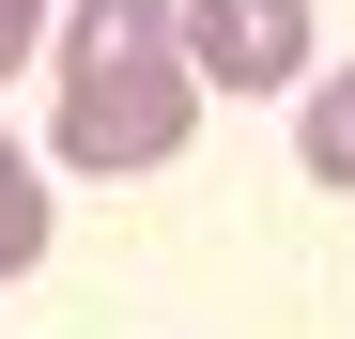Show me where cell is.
I'll return each instance as SVG.
<instances>
[{
	"mask_svg": "<svg viewBox=\"0 0 355 339\" xmlns=\"http://www.w3.org/2000/svg\"><path fill=\"white\" fill-rule=\"evenodd\" d=\"M46 62H62V170H170L186 154L201 77H186L170 0H78Z\"/></svg>",
	"mask_w": 355,
	"mask_h": 339,
	"instance_id": "1",
	"label": "cell"
},
{
	"mask_svg": "<svg viewBox=\"0 0 355 339\" xmlns=\"http://www.w3.org/2000/svg\"><path fill=\"white\" fill-rule=\"evenodd\" d=\"M31 262H46V170L0 139V277H31Z\"/></svg>",
	"mask_w": 355,
	"mask_h": 339,
	"instance_id": "3",
	"label": "cell"
},
{
	"mask_svg": "<svg viewBox=\"0 0 355 339\" xmlns=\"http://www.w3.org/2000/svg\"><path fill=\"white\" fill-rule=\"evenodd\" d=\"M309 185H340V201H355V77H324V93H309Z\"/></svg>",
	"mask_w": 355,
	"mask_h": 339,
	"instance_id": "4",
	"label": "cell"
},
{
	"mask_svg": "<svg viewBox=\"0 0 355 339\" xmlns=\"http://www.w3.org/2000/svg\"><path fill=\"white\" fill-rule=\"evenodd\" d=\"M31 31H46V0H0V77L31 62Z\"/></svg>",
	"mask_w": 355,
	"mask_h": 339,
	"instance_id": "5",
	"label": "cell"
},
{
	"mask_svg": "<svg viewBox=\"0 0 355 339\" xmlns=\"http://www.w3.org/2000/svg\"><path fill=\"white\" fill-rule=\"evenodd\" d=\"M201 93H293L309 77V0H170Z\"/></svg>",
	"mask_w": 355,
	"mask_h": 339,
	"instance_id": "2",
	"label": "cell"
}]
</instances>
